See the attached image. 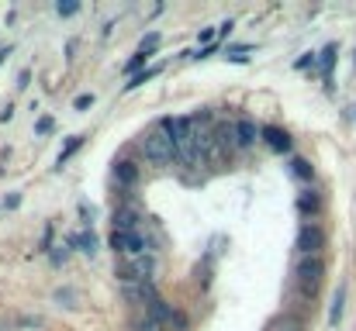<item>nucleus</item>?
<instances>
[{
  "label": "nucleus",
  "mask_w": 356,
  "mask_h": 331,
  "mask_svg": "<svg viewBox=\"0 0 356 331\" xmlns=\"http://www.w3.org/2000/svg\"><path fill=\"white\" fill-rule=\"evenodd\" d=\"M332 62H336V45H325L322 49V76L329 80V73H332Z\"/></svg>",
  "instance_id": "16"
},
{
  "label": "nucleus",
  "mask_w": 356,
  "mask_h": 331,
  "mask_svg": "<svg viewBox=\"0 0 356 331\" xmlns=\"http://www.w3.org/2000/svg\"><path fill=\"white\" fill-rule=\"evenodd\" d=\"M163 131L173 138L177 159H180L184 166H191V169L204 166V159H201V148H197V131H194L191 117H166V121H163Z\"/></svg>",
  "instance_id": "1"
},
{
  "label": "nucleus",
  "mask_w": 356,
  "mask_h": 331,
  "mask_svg": "<svg viewBox=\"0 0 356 331\" xmlns=\"http://www.w3.org/2000/svg\"><path fill=\"white\" fill-rule=\"evenodd\" d=\"M259 135H263V142H266L273 152H280V155H287V152H291V135H287V131H280V128L266 124Z\"/></svg>",
  "instance_id": "8"
},
{
  "label": "nucleus",
  "mask_w": 356,
  "mask_h": 331,
  "mask_svg": "<svg viewBox=\"0 0 356 331\" xmlns=\"http://www.w3.org/2000/svg\"><path fill=\"white\" fill-rule=\"evenodd\" d=\"M322 276H325V262H322L318 255H301V259H298L294 280H298V287H301L305 294H315L318 283H322Z\"/></svg>",
  "instance_id": "4"
},
{
  "label": "nucleus",
  "mask_w": 356,
  "mask_h": 331,
  "mask_svg": "<svg viewBox=\"0 0 356 331\" xmlns=\"http://www.w3.org/2000/svg\"><path fill=\"white\" fill-rule=\"evenodd\" d=\"M138 331H163V328H159V325H152V321L145 318V321H138Z\"/></svg>",
  "instance_id": "24"
},
{
  "label": "nucleus",
  "mask_w": 356,
  "mask_h": 331,
  "mask_svg": "<svg viewBox=\"0 0 356 331\" xmlns=\"http://www.w3.org/2000/svg\"><path fill=\"white\" fill-rule=\"evenodd\" d=\"M266 331H301V321H298L294 314H277V318L266 325Z\"/></svg>",
  "instance_id": "12"
},
{
  "label": "nucleus",
  "mask_w": 356,
  "mask_h": 331,
  "mask_svg": "<svg viewBox=\"0 0 356 331\" xmlns=\"http://www.w3.org/2000/svg\"><path fill=\"white\" fill-rule=\"evenodd\" d=\"M138 145H142V155H145V162H149V166H170V162L177 159L173 138H170L166 131H149Z\"/></svg>",
  "instance_id": "2"
},
{
  "label": "nucleus",
  "mask_w": 356,
  "mask_h": 331,
  "mask_svg": "<svg viewBox=\"0 0 356 331\" xmlns=\"http://www.w3.org/2000/svg\"><path fill=\"white\" fill-rule=\"evenodd\" d=\"M115 231H138V214L135 211H118L115 214Z\"/></svg>",
  "instance_id": "13"
},
{
  "label": "nucleus",
  "mask_w": 356,
  "mask_h": 331,
  "mask_svg": "<svg viewBox=\"0 0 356 331\" xmlns=\"http://www.w3.org/2000/svg\"><path fill=\"white\" fill-rule=\"evenodd\" d=\"M208 56H215V45H204V49H201L194 59H208Z\"/></svg>",
  "instance_id": "25"
},
{
  "label": "nucleus",
  "mask_w": 356,
  "mask_h": 331,
  "mask_svg": "<svg viewBox=\"0 0 356 331\" xmlns=\"http://www.w3.org/2000/svg\"><path fill=\"white\" fill-rule=\"evenodd\" d=\"M298 211H301V214H318V211H322V197H318L315 190L301 194V197H298Z\"/></svg>",
  "instance_id": "11"
},
{
  "label": "nucleus",
  "mask_w": 356,
  "mask_h": 331,
  "mask_svg": "<svg viewBox=\"0 0 356 331\" xmlns=\"http://www.w3.org/2000/svg\"><path fill=\"white\" fill-rule=\"evenodd\" d=\"M7 56H10V49H0V62H3V59H7Z\"/></svg>",
  "instance_id": "26"
},
{
  "label": "nucleus",
  "mask_w": 356,
  "mask_h": 331,
  "mask_svg": "<svg viewBox=\"0 0 356 331\" xmlns=\"http://www.w3.org/2000/svg\"><path fill=\"white\" fill-rule=\"evenodd\" d=\"M305 66H315V52H308L305 59H298V69H305Z\"/></svg>",
  "instance_id": "23"
},
{
  "label": "nucleus",
  "mask_w": 356,
  "mask_h": 331,
  "mask_svg": "<svg viewBox=\"0 0 356 331\" xmlns=\"http://www.w3.org/2000/svg\"><path fill=\"white\" fill-rule=\"evenodd\" d=\"M70 241H73V245H80V252H87V255H94V252H97V238H94V231H83V235H73Z\"/></svg>",
  "instance_id": "14"
},
{
  "label": "nucleus",
  "mask_w": 356,
  "mask_h": 331,
  "mask_svg": "<svg viewBox=\"0 0 356 331\" xmlns=\"http://www.w3.org/2000/svg\"><path fill=\"white\" fill-rule=\"evenodd\" d=\"M145 59H149V52H135V56H131V59L124 62V73H135V69H138V66H142Z\"/></svg>",
  "instance_id": "20"
},
{
  "label": "nucleus",
  "mask_w": 356,
  "mask_h": 331,
  "mask_svg": "<svg viewBox=\"0 0 356 331\" xmlns=\"http://www.w3.org/2000/svg\"><path fill=\"white\" fill-rule=\"evenodd\" d=\"M80 142H83V138H70V142H66V148L59 152V166H63V162H66V159H70V155L80 148Z\"/></svg>",
  "instance_id": "21"
},
{
  "label": "nucleus",
  "mask_w": 356,
  "mask_h": 331,
  "mask_svg": "<svg viewBox=\"0 0 356 331\" xmlns=\"http://www.w3.org/2000/svg\"><path fill=\"white\" fill-rule=\"evenodd\" d=\"M90 104H94V97H90V94H80L73 108H76V110H83V108H90Z\"/></svg>",
  "instance_id": "22"
},
{
  "label": "nucleus",
  "mask_w": 356,
  "mask_h": 331,
  "mask_svg": "<svg viewBox=\"0 0 356 331\" xmlns=\"http://www.w3.org/2000/svg\"><path fill=\"white\" fill-rule=\"evenodd\" d=\"M145 318H149L152 325H159L163 331H187V318H184L173 304H166L163 297L152 300V304L145 307Z\"/></svg>",
  "instance_id": "3"
},
{
  "label": "nucleus",
  "mask_w": 356,
  "mask_h": 331,
  "mask_svg": "<svg viewBox=\"0 0 356 331\" xmlns=\"http://www.w3.org/2000/svg\"><path fill=\"white\" fill-rule=\"evenodd\" d=\"M152 273H156V255L152 252L135 255V259H121V280L124 283H152Z\"/></svg>",
  "instance_id": "5"
},
{
  "label": "nucleus",
  "mask_w": 356,
  "mask_h": 331,
  "mask_svg": "<svg viewBox=\"0 0 356 331\" xmlns=\"http://www.w3.org/2000/svg\"><path fill=\"white\" fill-rule=\"evenodd\" d=\"M111 248L121 259H135L149 252V241L142 238V231H111Z\"/></svg>",
  "instance_id": "6"
},
{
  "label": "nucleus",
  "mask_w": 356,
  "mask_h": 331,
  "mask_svg": "<svg viewBox=\"0 0 356 331\" xmlns=\"http://www.w3.org/2000/svg\"><path fill=\"white\" fill-rule=\"evenodd\" d=\"M236 142H238V148H252L259 142V131H256V124L249 117L236 121Z\"/></svg>",
  "instance_id": "9"
},
{
  "label": "nucleus",
  "mask_w": 356,
  "mask_h": 331,
  "mask_svg": "<svg viewBox=\"0 0 356 331\" xmlns=\"http://www.w3.org/2000/svg\"><path fill=\"white\" fill-rule=\"evenodd\" d=\"M115 180H118L121 187H135V180H138V166L128 162V159L115 162Z\"/></svg>",
  "instance_id": "10"
},
{
  "label": "nucleus",
  "mask_w": 356,
  "mask_h": 331,
  "mask_svg": "<svg viewBox=\"0 0 356 331\" xmlns=\"http://www.w3.org/2000/svg\"><path fill=\"white\" fill-rule=\"evenodd\" d=\"M291 173H294L298 180H312V176H315V169H312L305 159H294V162H291Z\"/></svg>",
  "instance_id": "17"
},
{
  "label": "nucleus",
  "mask_w": 356,
  "mask_h": 331,
  "mask_svg": "<svg viewBox=\"0 0 356 331\" xmlns=\"http://www.w3.org/2000/svg\"><path fill=\"white\" fill-rule=\"evenodd\" d=\"M322 248H325V231L315 221H305L298 228V252L301 255H318Z\"/></svg>",
  "instance_id": "7"
},
{
  "label": "nucleus",
  "mask_w": 356,
  "mask_h": 331,
  "mask_svg": "<svg viewBox=\"0 0 356 331\" xmlns=\"http://www.w3.org/2000/svg\"><path fill=\"white\" fill-rule=\"evenodd\" d=\"M0 331H10V325H0Z\"/></svg>",
  "instance_id": "27"
},
{
  "label": "nucleus",
  "mask_w": 356,
  "mask_h": 331,
  "mask_svg": "<svg viewBox=\"0 0 356 331\" xmlns=\"http://www.w3.org/2000/svg\"><path fill=\"white\" fill-rule=\"evenodd\" d=\"M76 10H80L76 0H66V3L59 0V3H56V14H59V17H70V14H76Z\"/></svg>",
  "instance_id": "19"
},
{
  "label": "nucleus",
  "mask_w": 356,
  "mask_h": 331,
  "mask_svg": "<svg viewBox=\"0 0 356 331\" xmlns=\"http://www.w3.org/2000/svg\"><path fill=\"white\" fill-rule=\"evenodd\" d=\"M343 300H346V287H339V290H336V297H332V314H329V325H339V318H343Z\"/></svg>",
  "instance_id": "15"
},
{
  "label": "nucleus",
  "mask_w": 356,
  "mask_h": 331,
  "mask_svg": "<svg viewBox=\"0 0 356 331\" xmlns=\"http://www.w3.org/2000/svg\"><path fill=\"white\" fill-rule=\"evenodd\" d=\"M159 73V66H152V69H145V73H138V76H131V83H124V90H135V87H142V83H149L152 76Z\"/></svg>",
  "instance_id": "18"
}]
</instances>
